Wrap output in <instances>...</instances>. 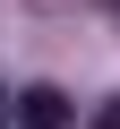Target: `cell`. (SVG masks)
<instances>
[{
  "instance_id": "1",
  "label": "cell",
  "mask_w": 120,
  "mask_h": 129,
  "mask_svg": "<svg viewBox=\"0 0 120 129\" xmlns=\"http://www.w3.org/2000/svg\"><path fill=\"white\" fill-rule=\"evenodd\" d=\"M69 120H77V103L60 86H26L17 95V129H69Z\"/></svg>"
},
{
  "instance_id": "2",
  "label": "cell",
  "mask_w": 120,
  "mask_h": 129,
  "mask_svg": "<svg viewBox=\"0 0 120 129\" xmlns=\"http://www.w3.org/2000/svg\"><path fill=\"white\" fill-rule=\"evenodd\" d=\"M94 129H120V112H94Z\"/></svg>"
}]
</instances>
